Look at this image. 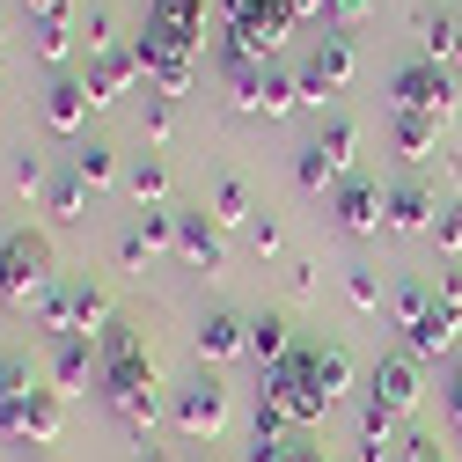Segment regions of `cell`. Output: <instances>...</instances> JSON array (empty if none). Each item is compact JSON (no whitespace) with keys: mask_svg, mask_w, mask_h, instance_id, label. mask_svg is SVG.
Segmentation results:
<instances>
[{"mask_svg":"<svg viewBox=\"0 0 462 462\" xmlns=\"http://www.w3.org/2000/svg\"><path fill=\"white\" fill-rule=\"evenodd\" d=\"M96 345H103V382H96V396H103V411L125 426V440L147 455V448H154V419H162V396H154V360H147V345H140V323L110 316Z\"/></svg>","mask_w":462,"mask_h":462,"instance_id":"cell-1","label":"cell"},{"mask_svg":"<svg viewBox=\"0 0 462 462\" xmlns=\"http://www.w3.org/2000/svg\"><path fill=\"white\" fill-rule=\"evenodd\" d=\"M389 316H396V330H403V353H411V360H440V353H455L462 309H448V301L433 294V286L403 279L396 294H389Z\"/></svg>","mask_w":462,"mask_h":462,"instance_id":"cell-2","label":"cell"},{"mask_svg":"<svg viewBox=\"0 0 462 462\" xmlns=\"http://www.w3.org/2000/svg\"><path fill=\"white\" fill-rule=\"evenodd\" d=\"M272 411L294 426V433H316L323 419H330V396L316 389V374H309V345H294V353H286L279 367H264V389H257Z\"/></svg>","mask_w":462,"mask_h":462,"instance_id":"cell-3","label":"cell"},{"mask_svg":"<svg viewBox=\"0 0 462 462\" xmlns=\"http://www.w3.org/2000/svg\"><path fill=\"white\" fill-rule=\"evenodd\" d=\"M51 243L44 236H30V227H15L8 243H0V309H15V316H30L44 294H51Z\"/></svg>","mask_w":462,"mask_h":462,"instance_id":"cell-4","label":"cell"},{"mask_svg":"<svg viewBox=\"0 0 462 462\" xmlns=\"http://www.w3.org/2000/svg\"><path fill=\"white\" fill-rule=\"evenodd\" d=\"M30 316H37L44 337H103L110 301H103V286H88V279H51V294Z\"/></svg>","mask_w":462,"mask_h":462,"instance_id":"cell-5","label":"cell"},{"mask_svg":"<svg viewBox=\"0 0 462 462\" xmlns=\"http://www.w3.org/2000/svg\"><path fill=\"white\" fill-rule=\"evenodd\" d=\"M133 60H140V74L154 81V96H184L191 74H199V44L177 37V30H162V23H147V30L133 37Z\"/></svg>","mask_w":462,"mask_h":462,"instance_id":"cell-6","label":"cell"},{"mask_svg":"<svg viewBox=\"0 0 462 462\" xmlns=\"http://www.w3.org/2000/svg\"><path fill=\"white\" fill-rule=\"evenodd\" d=\"M220 23H227V44H243L250 60H272L294 30V0H220Z\"/></svg>","mask_w":462,"mask_h":462,"instance_id":"cell-7","label":"cell"},{"mask_svg":"<svg viewBox=\"0 0 462 462\" xmlns=\"http://www.w3.org/2000/svg\"><path fill=\"white\" fill-rule=\"evenodd\" d=\"M389 103L396 110H411V118H455V74L433 67V60H411V67H396L389 74Z\"/></svg>","mask_w":462,"mask_h":462,"instance_id":"cell-8","label":"cell"},{"mask_svg":"<svg viewBox=\"0 0 462 462\" xmlns=\"http://www.w3.org/2000/svg\"><path fill=\"white\" fill-rule=\"evenodd\" d=\"M169 419H177V433H184V440H220V433H227V419H236V411H227V382L206 367L199 382H184V389H177Z\"/></svg>","mask_w":462,"mask_h":462,"instance_id":"cell-9","label":"cell"},{"mask_svg":"<svg viewBox=\"0 0 462 462\" xmlns=\"http://www.w3.org/2000/svg\"><path fill=\"white\" fill-rule=\"evenodd\" d=\"M330 220L345 227V236H382V227H389V191L367 184V177H345L330 191Z\"/></svg>","mask_w":462,"mask_h":462,"instance_id":"cell-10","label":"cell"},{"mask_svg":"<svg viewBox=\"0 0 462 462\" xmlns=\"http://www.w3.org/2000/svg\"><path fill=\"white\" fill-rule=\"evenodd\" d=\"M367 403H382L389 419L419 411V360H411V353H382L374 374H367Z\"/></svg>","mask_w":462,"mask_h":462,"instance_id":"cell-11","label":"cell"},{"mask_svg":"<svg viewBox=\"0 0 462 462\" xmlns=\"http://www.w3.org/2000/svg\"><path fill=\"white\" fill-rule=\"evenodd\" d=\"M88 382H103V345L96 337H51V389L74 396Z\"/></svg>","mask_w":462,"mask_h":462,"instance_id":"cell-12","label":"cell"},{"mask_svg":"<svg viewBox=\"0 0 462 462\" xmlns=\"http://www.w3.org/2000/svg\"><path fill=\"white\" fill-rule=\"evenodd\" d=\"M177 257L191 272H206V279L227 264V243H220V220L213 213H177Z\"/></svg>","mask_w":462,"mask_h":462,"instance_id":"cell-13","label":"cell"},{"mask_svg":"<svg viewBox=\"0 0 462 462\" xmlns=\"http://www.w3.org/2000/svg\"><path fill=\"white\" fill-rule=\"evenodd\" d=\"M133 81H140V60H133V44L88 51V96H96V110H103V103H118Z\"/></svg>","mask_w":462,"mask_h":462,"instance_id":"cell-14","label":"cell"},{"mask_svg":"<svg viewBox=\"0 0 462 462\" xmlns=\"http://www.w3.org/2000/svg\"><path fill=\"white\" fill-rule=\"evenodd\" d=\"M0 433H8V440H60V389H30L23 403H15V411H8V426H0Z\"/></svg>","mask_w":462,"mask_h":462,"instance_id":"cell-15","label":"cell"},{"mask_svg":"<svg viewBox=\"0 0 462 462\" xmlns=\"http://www.w3.org/2000/svg\"><path fill=\"white\" fill-rule=\"evenodd\" d=\"M191 345H199V360H206V367H227L236 353H250V323H243V316H227V309H213V316L199 323Z\"/></svg>","mask_w":462,"mask_h":462,"instance_id":"cell-16","label":"cell"},{"mask_svg":"<svg viewBox=\"0 0 462 462\" xmlns=\"http://www.w3.org/2000/svg\"><path fill=\"white\" fill-rule=\"evenodd\" d=\"M88 110H96V96H88L81 74H60V81L44 88V125H51V133H81Z\"/></svg>","mask_w":462,"mask_h":462,"instance_id":"cell-17","label":"cell"},{"mask_svg":"<svg viewBox=\"0 0 462 462\" xmlns=\"http://www.w3.org/2000/svg\"><path fill=\"white\" fill-rule=\"evenodd\" d=\"M264 67H272V60H250L243 44L220 37V81H227V96H236V110H257V96H264Z\"/></svg>","mask_w":462,"mask_h":462,"instance_id":"cell-18","label":"cell"},{"mask_svg":"<svg viewBox=\"0 0 462 462\" xmlns=\"http://www.w3.org/2000/svg\"><path fill=\"white\" fill-rule=\"evenodd\" d=\"M411 30H419V44H426V60H433V67L462 74V23H455V15H433V8H419V15H411Z\"/></svg>","mask_w":462,"mask_h":462,"instance_id":"cell-19","label":"cell"},{"mask_svg":"<svg viewBox=\"0 0 462 462\" xmlns=\"http://www.w3.org/2000/svg\"><path fill=\"white\" fill-rule=\"evenodd\" d=\"M433 220H440V206L426 184H389V236H426Z\"/></svg>","mask_w":462,"mask_h":462,"instance_id":"cell-20","label":"cell"},{"mask_svg":"<svg viewBox=\"0 0 462 462\" xmlns=\"http://www.w3.org/2000/svg\"><path fill=\"white\" fill-rule=\"evenodd\" d=\"M301 345H309V374H316V389L337 403L345 389H353V353H345L337 337H301Z\"/></svg>","mask_w":462,"mask_h":462,"instance_id":"cell-21","label":"cell"},{"mask_svg":"<svg viewBox=\"0 0 462 462\" xmlns=\"http://www.w3.org/2000/svg\"><path fill=\"white\" fill-rule=\"evenodd\" d=\"M389 133H396V154L403 162H433V147H440V118H411V110H396Z\"/></svg>","mask_w":462,"mask_h":462,"instance_id":"cell-22","label":"cell"},{"mask_svg":"<svg viewBox=\"0 0 462 462\" xmlns=\"http://www.w3.org/2000/svg\"><path fill=\"white\" fill-rule=\"evenodd\" d=\"M30 44H37V60H51V67H67V51H74V8H60V15H37Z\"/></svg>","mask_w":462,"mask_h":462,"instance_id":"cell-23","label":"cell"},{"mask_svg":"<svg viewBox=\"0 0 462 462\" xmlns=\"http://www.w3.org/2000/svg\"><path fill=\"white\" fill-rule=\"evenodd\" d=\"M147 23H162V30H177V37L206 44V0H154Z\"/></svg>","mask_w":462,"mask_h":462,"instance_id":"cell-24","label":"cell"},{"mask_svg":"<svg viewBox=\"0 0 462 462\" xmlns=\"http://www.w3.org/2000/svg\"><path fill=\"white\" fill-rule=\"evenodd\" d=\"M264 118H294L301 110V74H286V67H264V96H257Z\"/></svg>","mask_w":462,"mask_h":462,"instance_id":"cell-25","label":"cell"},{"mask_svg":"<svg viewBox=\"0 0 462 462\" xmlns=\"http://www.w3.org/2000/svg\"><path fill=\"white\" fill-rule=\"evenodd\" d=\"M396 419L382 411V403H367V411H360V462H396Z\"/></svg>","mask_w":462,"mask_h":462,"instance_id":"cell-26","label":"cell"},{"mask_svg":"<svg viewBox=\"0 0 462 462\" xmlns=\"http://www.w3.org/2000/svg\"><path fill=\"white\" fill-rule=\"evenodd\" d=\"M286 353H294V330H286L279 316H257V323H250V360H257V367H279Z\"/></svg>","mask_w":462,"mask_h":462,"instance_id":"cell-27","label":"cell"},{"mask_svg":"<svg viewBox=\"0 0 462 462\" xmlns=\"http://www.w3.org/2000/svg\"><path fill=\"white\" fill-rule=\"evenodd\" d=\"M294 184H301V191H337V184H345V169H337V162L309 140V147L294 154Z\"/></svg>","mask_w":462,"mask_h":462,"instance_id":"cell-28","label":"cell"},{"mask_svg":"<svg viewBox=\"0 0 462 462\" xmlns=\"http://www.w3.org/2000/svg\"><path fill=\"white\" fill-rule=\"evenodd\" d=\"M74 177H81L88 191H110V184H118V154H110V147H96V140H88V147L74 154Z\"/></svg>","mask_w":462,"mask_h":462,"instance_id":"cell-29","label":"cell"},{"mask_svg":"<svg viewBox=\"0 0 462 462\" xmlns=\"http://www.w3.org/2000/svg\"><path fill=\"white\" fill-rule=\"evenodd\" d=\"M213 220H220V227H250V220H257V213H250V191H243L236 177L213 184Z\"/></svg>","mask_w":462,"mask_h":462,"instance_id":"cell-30","label":"cell"},{"mask_svg":"<svg viewBox=\"0 0 462 462\" xmlns=\"http://www.w3.org/2000/svg\"><path fill=\"white\" fill-rule=\"evenodd\" d=\"M44 206H51V220H81V206H88V184H81V177L44 184Z\"/></svg>","mask_w":462,"mask_h":462,"instance_id":"cell-31","label":"cell"},{"mask_svg":"<svg viewBox=\"0 0 462 462\" xmlns=\"http://www.w3.org/2000/svg\"><path fill=\"white\" fill-rule=\"evenodd\" d=\"M30 389H37V382H30V367L0 353V426H8V411H15V403H23Z\"/></svg>","mask_w":462,"mask_h":462,"instance_id":"cell-32","label":"cell"},{"mask_svg":"<svg viewBox=\"0 0 462 462\" xmlns=\"http://www.w3.org/2000/svg\"><path fill=\"white\" fill-rule=\"evenodd\" d=\"M125 184H133V199H140V206H162V191H169V169L147 154V162H133V177H125Z\"/></svg>","mask_w":462,"mask_h":462,"instance_id":"cell-33","label":"cell"},{"mask_svg":"<svg viewBox=\"0 0 462 462\" xmlns=\"http://www.w3.org/2000/svg\"><path fill=\"white\" fill-rule=\"evenodd\" d=\"M140 243L162 257V250H177V213H162V206H147L140 213Z\"/></svg>","mask_w":462,"mask_h":462,"instance_id":"cell-34","label":"cell"},{"mask_svg":"<svg viewBox=\"0 0 462 462\" xmlns=\"http://www.w3.org/2000/svg\"><path fill=\"white\" fill-rule=\"evenodd\" d=\"M316 147H323V154H330V162H337V169H345V162H353V147H360V133H353V125H345V118H330V125H323V140H316Z\"/></svg>","mask_w":462,"mask_h":462,"instance_id":"cell-35","label":"cell"},{"mask_svg":"<svg viewBox=\"0 0 462 462\" xmlns=\"http://www.w3.org/2000/svg\"><path fill=\"white\" fill-rule=\"evenodd\" d=\"M345 301H353L360 316H374V309H382V286H374V272H345Z\"/></svg>","mask_w":462,"mask_h":462,"instance_id":"cell-36","label":"cell"},{"mask_svg":"<svg viewBox=\"0 0 462 462\" xmlns=\"http://www.w3.org/2000/svg\"><path fill=\"white\" fill-rule=\"evenodd\" d=\"M433 236H440V250H448V257H462V199H448V206H440Z\"/></svg>","mask_w":462,"mask_h":462,"instance_id":"cell-37","label":"cell"},{"mask_svg":"<svg viewBox=\"0 0 462 462\" xmlns=\"http://www.w3.org/2000/svg\"><path fill=\"white\" fill-rule=\"evenodd\" d=\"M15 191H44V154H15Z\"/></svg>","mask_w":462,"mask_h":462,"instance_id":"cell-38","label":"cell"},{"mask_svg":"<svg viewBox=\"0 0 462 462\" xmlns=\"http://www.w3.org/2000/svg\"><path fill=\"white\" fill-rule=\"evenodd\" d=\"M396 462H448V455H440V440H433V433H411V440L396 448Z\"/></svg>","mask_w":462,"mask_h":462,"instance_id":"cell-39","label":"cell"},{"mask_svg":"<svg viewBox=\"0 0 462 462\" xmlns=\"http://www.w3.org/2000/svg\"><path fill=\"white\" fill-rule=\"evenodd\" d=\"M169 125H177V96H154V103H147V133L169 140Z\"/></svg>","mask_w":462,"mask_h":462,"instance_id":"cell-40","label":"cell"},{"mask_svg":"<svg viewBox=\"0 0 462 462\" xmlns=\"http://www.w3.org/2000/svg\"><path fill=\"white\" fill-rule=\"evenodd\" d=\"M374 15V0H330V23L337 30H353V23H367Z\"/></svg>","mask_w":462,"mask_h":462,"instance_id":"cell-41","label":"cell"},{"mask_svg":"<svg viewBox=\"0 0 462 462\" xmlns=\"http://www.w3.org/2000/svg\"><path fill=\"white\" fill-rule=\"evenodd\" d=\"M81 37H88V51H110V8H88Z\"/></svg>","mask_w":462,"mask_h":462,"instance_id":"cell-42","label":"cell"},{"mask_svg":"<svg viewBox=\"0 0 462 462\" xmlns=\"http://www.w3.org/2000/svg\"><path fill=\"white\" fill-rule=\"evenodd\" d=\"M250 243H257V257H272V250H279V220H272V213H257V220H250Z\"/></svg>","mask_w":462,"mask_h":462,"instance_id":"cell-43","label":"cell"},{"mask_svg":"<svg viewBox=\"0 0 462 462\" xmlns=\"http://www.w3.org/2000/svg\"><path fill=\"white\" fill-rule=\"evenodd\" d=\"M440 301H448V309H462V257H448V264H440Z\"/></svg>","mask_w":462,"mask_h":462,"instance_id":"cell-44","label":"cell"},{"mask_svg":"<svg viewBox=\"0 0 462 462\" xmlns=\"http://www.w3.org/2000/svg\"><path fill=\"white\" fill-rule=\"evenodd\" d=\"M448 419H455V440H462V360H455V374H448Z\"/></svg>","mask_w":462,"mask_h":462,"instance_id":"cell-45","label":"cell"},{"mask_svg":"<svg viewBox=\"0 0 462 462\" xmlns=\"http://www.w3.org/2000/svg\"><path fill=\"white\" fill-rule=\"evenodd\" d=\"M309 15H330V0H294V23H309Z\"/></svg>","mask_w":462,"mask_h":462,"instance_id":"cell-46","label":"cell"},{"mask_svg":"<svg viewBox=\"0 0 462 462\" xmlns=\"http://www.w3.org/2000/svg\"><path fill=\"white\" fill-rule=\"evenodd\" d=\"M30 8H37V15H60V8H67V0H30Z\"/></svg>","mask_w":462,"mask_h":462,"instance_id":"cell-47","label":"cell"},{"mask_svg":"<svg viewBox=\"0 0 462 462\" xmlns=\"http://www.w3.org/2000/svg\"><path fill=\"white\" fill-rule=\"evenodd\" d=\"M140 462H162V448H147V455H140Z\"/></svg>","mask_w":462,"mask_h":462,"instance_id":"cell-48","label":"cell"}]
</instances>
